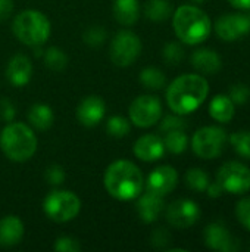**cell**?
<instances>
[{"label":"cell","mask_w":250,"mask_h":252,"mask_svg":"<svg viewBox=\"0 0 250 252\" xmlns=\"http://www.w3.org/2000/svg\"><path fill=\"white\" fill-rule=\"evenodd\" d=\"M13 34L16 38L31 47L41 46L50 35V21L38 10L21 12L12 24Z\"/></svg>","instance_id":"5b68a950"},{"label":"cell","mask_w":250,"mask_h":252,"mask_svg":"<svg viewBox=\"0 0 250 252\" xmlns=\"http://www.w3.org/2000/svg\"><path fill=\"white\" fill-rule=\"evenodd\" d=\"M203 238L206 247L214 251L234 252L239 251L240 248L239 241L225 229L222 223H211L209 226H206Z\"/></svg>","instance_id":"4fadbf2b"},{"label":"cell","mask_w":250,"mask_h":252,"mask_svg":"<svg viewBox=\"0 0 250 252\" xmlns=\"http://www.w3.org/2000/svg\"><path fill=\"white\" fill-rule=\"evenodd\" d=\"M230 99L233 100L234 105H243L249 100L250 97V89L249 86L246 84H242V83H237V84H233L230 87V93H228Z\"/></svg>","instance_id":"1f68e13d"},{"label":"cell","mask_w":250,"mask_h":252,"mask_svg":"<svg viewBox=\"0 0 250 252\" xmlns=\"http://www.w3.org/2000/svg\"><path fill=\"white\" fill-rule=\"evenodd\" d=\"M234 112V103L228 94H217L209 103V114L218 123L231 121Z\"/></svg>","instance_id":"44dd1931"},{"label":"cell","mask_w":250,"mask_h":252,"mask_svg":"<svg viewBox=\"0 0 250 252\" xmlns=\"http://www.w3.org/2000/svg\"><path fill=\"white\" fill-rule=\"evenodd\" d=\"M141 52V41L139 35L131 31L118 32L111 43V59L116 66L131 65Z\"/></svg>","instance_id":"30bf717a"},{"label":"cell","mask_w":250,"mask_h":252,"mask_svg":"<svg viewBox=\"0 0 250 252\" xmlns=\"http://www.w3.org/2000/svg\"><path fill=\"white\" fill-rule=\"evenodd\" d=\"M130 121L121 115H115V117H111L106 123V131L112 136V137H116V139H122L125 137L128 133H130Z\"/></svg>","instance_id":"f546056e"},{"label":"cell","mask_w":250,"mask_h":252,"mask_svg":"<svg viewBox=\"0 0 250 252\" xmlns=\"http://www.w3.org/2000/svg\"><path fill=\"white\" fill-rule=\"evenodd\" d=\"M164 145H165V151H169L171 154H183L187 149L189 145V139L184 133V130H174V131H168L165 139H164Z\"/></svg>","instance_id":"484cf974"},{"label":"cell","mask_w":250,"mask_h":252,"mask_svg":"<svg viewBox=\"0 0 250 252\" xmlns=\"http://www.w3.org/2000/svg\"><path fill=\"white\" fill-rule=\"evenodd\" d=\"M192 1H194V3H203L205 0H192Z\"/></svg>","instance_id":"7bdbcfd3"},{"label":"cell","mask_w":250,"mask_h":252,"mask_svg":"<svg viewBox=\"0 0 250 252\" xmlns=\"http://www.w3.org/2000/svg\"><path fill=\"white\" fill-rule=\"evenodd\" d=\"M15 115H16L15 106L12 105V102H10L9 99L3 97V99L0 100V117H1L4 121L10 123V121L15 118Z\"/></svg>","instance_id":"f35d334b"},{"label":"cell","mask_w":250,"mask_h":252,"mask_svg":"<svg viewBox=\"0 0 250 252\" xmlns=\"http://www.w3.org/2000/svg\"><path fill=\"white\" fill-rule=\"evenodd\" d=\"M227 142V131L217 126L199 128L192 139L193 152L202 159H214L224 151Z\"/></svg>","instance_id":"52a82bcc"},{"label":"cell","mask_w":250,"mask_h":252,"mask_svg":"<svg viewBox=\"0 0 250 252\" xmlns=\"http://www.w3.org/2000/svg\"><path fill=\"white\" fill-rule=\"evenodd\" d=\"M24 223L16 216H7L0 220V245L13 247L21 242L24 236Z\"/></svg>","instance_id":"d6986e66"},{"label":"cell","mask_w":250,"mask_h":252,"mask_svg":"<svg viewBox=\"0 0 250 252\" xmlns=\"http://www.w3.org/2000/svg\"><path fill=\"white\" fill-rule=\"evenodd\" d=\"M81 250V245L77 239L71 236H60L55 242V251L57 252H78Z\"/></svg>","instance_id":"d590c367"},{"label":"cell","mask_w":250,"mask_h":252,"mask_svg":"<svg viewBox=\"0 0 250 252\" xmlns=\"http://www.w3.org/2000/svg\"><path fill=\"white\" fill-rule=\"evenodd\" d=\"M211 183L209 174L202 168H190L186 173V185L196 192H205L208 185Z\"/></svg>","instance_id":"83f0119b"},{"label":"cell","mask_w":250,"mask_h":252,"mask_svg":"<svg viewBox=\"0 0 250 252\" xmlns=\"http://www.w3.org/2000/svg\"><path fill=\"white\" fill-rule=\"evenodd\" d=\"M249 250H250V248H249Z\"/></svg>","instance_id":"ee69618b"},{"label":"cell","mask_w":250,"mask_h":252,"mask_svg":"<svg viewBox=\"0 0 250 252\" xmlns=\"http://www.w3.org/2000/svg\"><path fill=\"white\" fill-rule=\"evenodd\" d=\"M115 19L122 25H133L140 16L139 0H115L113 3Z\"/></svg>","instance_id":"7402d4cb"},{"label":"cell","mask_w":250,"mask_h":252,"mask_svg":"<svg viewBox=\"0 0 250 252\" xmlns=\"http://www.w3.org/2000/svg\"><path fill=\"white\" fill-rule=\"evenodd\" d=\"M178 183V173L171 165H161L155 168L147 177V192L156 193L159 196H165L171 193Z\"/></svg>","instance_id":"5bb4252c"},{"label":"cell","mask_w":250,"mask_h":252,"mask_svg":"<svg viewBox=\"0 0 250 252\" xmlns=\"http://www.w3.org/2000/svg\"><path fill=\"white\" fill-rule=\"evenodd\" d=\"M217 182L221 185L224 192L243 195L250 190V170L237 161L225 162L217 173Z\"/></svg>","instance_id":"ba28073f"},{"label":"cell","mask_w":250,"mask_h":252,"mask_svg":"<svg viewBox=\"0 0 250 252\" xmlns=\"http://www.w3.org/2000/svg\"><path fill=\"white\" fill-rule=\"evenodd\" d=\"M230 143L240 157H243L245 159H250V131L242 130L233 133L230 137Z\"/></svg>","instance_id":"f1b7e54d"},{"label":"cell","mask_w":250,"mask_h":252,"mask_svg":"<svg viewBox=\"0 0 250 252\" xmlns=\"http://www.w3.org/2000/svg\"><path fill=\"white\" fill-rule=\"evenodd\" d=\"M44 177H46L47 183H50L53 186H59V185H62L65 182V171H63V168L60 165L53 164V165L46 168Z\"/></svg>","instance_id":"8d00e7d4"},{"label":"cell","mask_w":250,"mask_h":252,"mask_svg":"<svg viewBox=\"0 0 250 252\" xmlns=\"http://www.w3.org/2000/svg\"><path fill=\"white\" fill-rule=\"evenodd\" d=\"M171 242V233L165 227H159L152 233V245L158 250L167 248V245Z\"/></svg>","instance_id":"74e56055"},{"label":"cell","mask_w":250,"mask_h":252,"mask_svg":"<svg viewBox=\"0 0 250 252\" xmlns=\"http://www.w3.org/2000/svg\"><path fill=\"white\" fill-rule=\"evenodd\" d=\"M164 210V199L162 196L147 192L143 196H140L137 202V213L141 221L144 223H153L158 220Z\"/></svg>","instance_id":"ac0fdd59"},{"label":"cell","mask_w":250,"mask_h":252,"mask_svg":"<svg viewBox=\"0 0 250 252\" xmlns=\"http://www.w3.org/2000/svg\"><path fill=\"white\" fill-rule=\"evenodd\" d=\"M130 120L140 128L155 126L162 115V103L156 96L143 94L136 97L130 105Z\"/></svg>","instance_id":"9c48e42d"},{"label":"cell","mask_w":250,"mask_h":252,"mask_svg":"<svg viewBox=\"0 0 250 252\" xmlns=\"http://www.w3.org/2000/svg\"><path fill=\"white\" fill-rule=\"evenodd\" d=\"M206 192H208V196H211V198H220L222 195L224 189L221 188V185L218 182H214V183H209L208 185Z\"/></svg>","instance_id":"60d3db41"},{"label":"cell","mask_w":250,"mask_h":252,"mask_svg":"<svg viewBox=\"0 0 250 252\" xmlns=\"http://www.w3.org/2000/svg\"><path fill=\"white\" fill-rule=\"evenodd\" d=\"M164 61L168 63V65H178L183 58H184V50L183 47L178 44V43H168L165 47H164Z\"/></svg>","instance_id":"4dcf8cb0"},{"label":"cell","mask_w":250,"mask_h":252,"mask_svg":"<svg viewBox=\"0 0 250 252\" xmlns=\"http://www.w3.org/2000/svg\"><path fill=\"white\" fill-rule=\"evenodd\" d=\"M175 35L186 44L194 46L205 41L212 30L211 19L205 10L193 4L180 6L172 18Z\"/></svg>","instance_id":"3957f363"},{"label":"cell","mask_w":250,"mask_h":252,"mask_svg":"<svg viewBox=\"0 0 250 252\" xmlns=\"http://www.w3.org/2000/svg\"><path fill=\"white\" fill-rule=\"evenodd\" d=\"M187 127V121L184 118H181L180 115H168L162 120L161 123V131L168 133V131H174V130H186Z\"/></svg>","instance_id":"e575fe53"},{"label":"cell","mask_w":250,"mask_h":252,"mask_svg":"<svg viewBox=\"0 0 250 252\" xmlns=\"http://www.w3.org/2000/svg\"><path fill=\"white\" fill-rule=\"evenodd\" d=\"M209 84L205 77L197 74H184L175 78L167 90V102L177 115L194 112L206 100Z\"/></svg>","instance_id":"6da1fadb"},{"label":"cell","mask_w":250,"mask_h":252,"mask_svg":"<svg viewBox=\"0 0 250 252\" xmlns=\"http://www.w3.org/2000/svg\"><path fill=\"white\" fill-rule=\"evenodd\" d=\"M28 120L32 127L44 131L52 127L55 115H53V111L50 106H47L44 103H35L31 106V109L28 112Z\"/></svg>","instance_id":"603a6c76"},{"label":"cell","mask_w":250,"mask_h":252,"mask_svg":"<svg viewBox=\"0 0 250 252\" xmlns=\"http://www.w3.org/2000/svg\"><path fill=\"white\" fill-rule=\"evenodd\" d=\"M80 198L69 190H55L49 193L43 202L46 216L56 223H66L75 219L80 213Z\"/></svg>","instance_id":"8992f818"},{"label":"cell","mask_w":250,"mask_h":252,"mask_svg":"<svg viewBox=\"0 0 250 252\" xmlns=\"http://www.w3.org/2000/svg\"><path fill=\"white\" fill-rule=\"evenodd\" d=\"M103 183L108 193L115 199L131 201L139 198L143 190V174L131 161L119 159L106 168Z\"/></svg>","instance_id":"7a4b0ae2"},{"label":"cell","mask_w":250,"mask_h":252,"mask_svg":"<svg viewBox=\"0 0 250 252\" xmlns=\"http://www.w3.org/2000/svg\"><path fill=\"white\" fill-rule=\"evenodd\" d=\"M134 154L144 162H153L164 157L165 145L164 140L156 134H144L134 143Z\"/></svg>","instance_id":"2e32d148"},{"label":"cell","mask_w":250,"mask_h":252,"mask_svg":"<svg viewBox=\"0 0 250 252\" xmlns=\"http://www.w3.org/2000/svg\"><path fill=\"white\" fill-rule=\"evenodd\" d=\"M31 74H32V65L28 56L15 55L9 61L6 68V77L10 84L16 87H22L28 84V81L31 80Z\"/></svg>","instance_id":"e0dca14e"},{"label":"cell","mask_w":250,"mask_h":252,"mask_svg":"<svg viewBox=\"0 0 250 252\" xmlns=\"http://www.w3.org/2000/svg\"><path fill=\"white\" fill-rule=\"evenodd\" d=\"M215 32L224 41H236L250 31V18L240 13H225L215 22Z\"/></svg>","instance_id":"7c38bea8"},{"label":"cell","mask_w":250,"mask_h":252,"mask_svg":"<svg viewBox=\"0 0 250 252\" xmlns=\"http://www.w3.org/2000/svg\"><path fill=\"white\" fill-rule=\"evenodd\" d=\"M172 13V6L168 0H149L144 6V15L147 19L162 22Z\"/></svg>","instance_id":"cb8c5ba5"},{"label":"cell","mask_w":250,"mask_h":252,"mask_svg":"<svg viewBox=\"0 0 250 252\" xmlns=\"http://www.w3.org/2000/svg\"><path fill=\"white\" fill-rule=\"evenodd\" d=\"M12 10H13V0H0V21L7 19Z\"/></svg>","instance_id":"ab89813d"},{"label":"cell","mask_w":250,"mask_h":252,"mask_svg":"<svg viewBox=\"0 0 250 252\" xmlns=\"http://www.w3.org/2000/svg\"><path fill=\"white\" fill-rule=\"evenodd\" d=\"M106 114V105L99 96H88L83 99L77 108V118L85 127L97 126Z\"/></svg>","instance_id":"9a60e30c"},{"label":"cell","mask_w":250,"mask_h":252,"mask_svg":"<svg viewBox=\"0 0 250 252\" xmlns=\"http://www.w3.org/2000/svg\"><path fill=\"white\" fill-rule=\"evenodd\" d=\"M236 9H250V0H228Z\"/></svg>","instance_id":"b9f144b4"},{"label":"cell","mask_w":250,"mask_h":252,"mask_svg":"<svg viewBox=\"0 0 250 252\" xmlns=\"http://www.w3.org/2000/svg\"><path fill=\"white\" fill-rule=\"evenodd\" d=\"M0 148L9 159L24 162L35 154L37 137L28 126L22 123H10L0 134Z\"/></svg>","instance_id":"277c9868"},{"label":"cell","mask_w":250,"mask_h":252,"mask_svg":"<svg viewBox=\"0 0 250 252\" xmlns=\"http://www.w3.org/2000/svg\"><path fill=\"white\" fill-rule=\"evenodd\" d=\"M83 38H84V41H85L88 46L96 47V46H100V44L105 41V38H106V31L103 30V27H90V28H87V31L84 32Z\"/></svg>","instance_id":"836d02e7"},{"label":"cell","mask_w":250,"mask_h":252,"mask_svg":"<svg viewBox=\"0 0 250 252\" xmlns=\"http://www.w3.org/2000/svg\"><path fill=\"white\" fill-rule=\"evenodd\" d=\"M192 65L202 74H217L222 66V61L215 50L199 49L192 55Z\"/></svg>","instance_id":"ffe728a7"},{"label":"cell","mask_w":250,"mask_h":252,"mask_svg":"<svg viewBox=\"0 0 250 252\" xmlns=\"http://www.w3.org/2000/svg\"><path fill=\"white\" fill-rule=\"evenodd\" d=\"M200 217L199 205L192 199H177L167 208V220L172 227H192Z\"/></svg>","instance_id":"8fae6325"},{"label":"cell","mask_w":250,"mask_h":252,"mask_svg":"<svg viewBox=\"0 0 250 252\" xmlns=\"http://www.w3.org/2000/svg\"><path fill=\"white\" fill-rule=\"evenodd\" d=\"M43 59L46 66L50 68L52 71H63L68 65V56L65 55V52L55 46L44 50Z\"/></svg>","instance_id":"4316f807"},{"label":"cell","mask_w":250,"mask_h":252,"mask_svg":"<svg viewBox=\"0 0 250 252\" xmlns=\"http://www.w3.org/2000/svg\"><path fill=\"white\" fill-rule=\"evenodd\" d=\"M140 83L146 87V89H150V90H159L165 86L167 83V77L165 74L158 69V68H153V66H149V68H144L141 72H140Z\"/></svg>","instance_id":"d4e9b609"},{"label":"cell","mask_w":250,"mask_h":252,"mask_svg":"<svg viewBox=\"0 0 250 252\" xmlns=\"http://www.w3.org/2000/svg\"><path fill=\"white\" fill-rule=\"evenodd\" d=\"M236 217L239 223L250 230V196L240 199L236 205Z\"/></svg>","instance_id":"d6a6232c"}]
</instances>
